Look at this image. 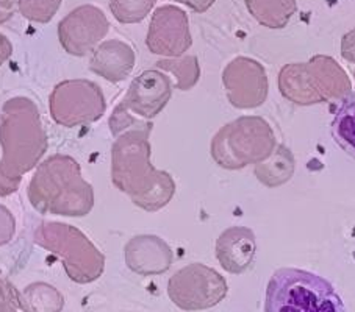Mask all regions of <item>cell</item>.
Returning a JSON list of instances; mask_svg holds the SVG:
<instances>
[{"label": "cell", "instance_id": "obj_24", "mask_svg": "<svg viewBox=\"0 0 355 312\" xmlns=\"http://www.w3.org/2000/svg\"><path fill=\"white\" fill-rule=\"evenodd\" d=\"M108 125H110V130H112L113 138H118L119 134L128 133V131L150 133L152 128H154L152 120L138 119L137 116L130 113V109H128L122 102L114 108L112 116H110Z\"/></svg>", "mask_w": 355, "mask_h": 312}, {"label": "cell", "instance_id": "obj_21", "mask_svg": "<svg viewBox=\"0 0 355 312\" xmlns=\"http://www.w3.org/2000/svg\"><path fill=\"white\" fill-rule=\"evenodd\" d=\"M155 67L158 71L173 75V88L179 91L193 89L200 80L199 59L196 55L158 59L155 63Z\"/></svg>", "mask_w": 355, "mask_h": 312}, {"label": "cell", "instance_id": "obj_33", "mask_svg": "<svg viewBox=\"0 0 355 312\" xmlns=\"http://www.w3.org/2000/svg\"><path fill=\"white\" fill-rule=\"evenodd\" d=\"M10 286H11L10 281L3 277L2 272H0V292L5 291V289H7V287H10Z\"/></svg>", "mask_w": 355, "mask_h": 312}, {"label": "cell", "instance_id": "obj_3", "mask_svg": "<svg viewBox=\"0 0 355 312\" xmlns=\"http://www.w3.org/2000/svg\"><path fill=\"white\" fill-rule=\"evenodd\" d=\"M27 195L40 214L85 217L94 208V187L82 176L80 164L67 155L42 161L30 180Z\"/></svg>", "mask_w": 355, "mask_h": 312}, {"label": "cell", "instance_id": "obj_22", "mask_svg": "<svg viewBox=\"0 0 355 312\" xmlns=\"http://www.w3.org/2000/svg\"><path fill=\"white\" fill-rule=\"evenodd\" d=\"M332 134L343 150L355 158V94L340 103L332 122Z\"/></svg>", "mask_w": 355, "mask_h": 312}, {"label": "cell", "instance_id": "obj_6", "mask_svg": "<svg viewBox=\"0 0 355 312\" xmlns=\"http://www.w3.org/2000/svg\"><path fill=\"white\" fill-rule=\"evenodd\" d=\"M35 242L57 256L67 277L77 284L93 283L105 270V256L74 225L42 222L35 230Z\"/></svg>", "mask_w": 355, "mask_h": 312}, {"label": "cell", "instance_id": "obj_4", "mask_svg": "<svg viewBox=\"0 0 355 312\" xmlns=\"http://www.w3.org/2000/svg\"><path fill=\"white\" fill-rule=\"evenodd\" d=\"M265 312H346L345 303L326 278L301 270L279 268L268 281Z\"/></svg>", "mask_w": 355, "mask_h": 312}, {"label": "cell", "instance_id": "obj_20", "mask_svg": "<svg viewBox=\"0 0 355 312\" xmlns=\"http://www.w3.org/2000/svg\"><path fill=\"white\" fill-rule=\"evenodd\" d=\"M64 297L47 283H33L21 292V311L24 312H61Z\"/></svg>", "mask_w": 355, "mask_h": 312}, {"label": "cell", "instance_id": "obj_26", "mask_svg": "<svg viewBox=\"0 0 355 312\" xmlns=\"http://www.w3.org/2000/svg\"><path fill=\"white\" fill-rule=\"evenodd\" d=\"M16 235V219L7 206L0 205V247L7 246Z\"/></svg>", "mask_w": 355, "mask_h": 312}, {"label": "cell", "instance_id": "obj_29", "mask_svg": "<svg viewBox=\"0 0 355 312\" xmlns=\"http://www.w3.org/2000/svg\"><path fill=\"white\" fill-rule=\"evenodd\" d=\"M11 55H13V44L7 36L0 33V67L5 64V61L10 59Z\"/></svg>", "mask_w": 355, "mask_h": 312}, {"label": "cell", "instance_id": "obj_10", "mask_svg": "<svg viewBox=\"0 0 355 312\" xmlns=\"http://www.w3.org/2000/svg\"><path fill=\"white\" fill-rule=\"evenodd\" d=\"M223 84L229 103L236 109L259 108L268 100L269 82L265 67L249 57H236L225 66Z\"/></svg>", "mask_w": 355, "mask_h": 312}, {"label": "cell", "instance_id": "obj_23", "mask_svg": "<svg viewBox=\"0 0 355 312\" xmlns=\"http://www.w3.org/2000/svg\"><path fill=\"white\" fill-rule=\"evenodd\" d=\"M157 0H110V10L119 24L143 22L154 10Z\"/></svg>", "mask_w": 355, "mask_h": 312}, {"label": "cell", "instance_id": "obj_32", "mask_svg": "<svg viewBox=\"0 0 355 312\" xmlns=\"http://www.w3.org/2000/svg\"><path fill=\"white\" fill-rule=\"evenodd\" d=\"M15 15L7 13V11H2L0 10V26H3V24H7L10 19H13Z\"/></svg>", "mask_w": 355, "mask_h": 312}, {"label": "cell", "instance_id": "obj_8", "mask_svg": "<svg viewBox=\"0 0 355 312\" xmlns=\"http://www.w3.org/2000/svg\"><path fill=\"white\" fill-rule=\"evenodd\" d=\"M227 293L229 284L223 275L200 262L182 267L168 281V297L182 311L215 308Z\"/></svg>", "mask_w": 355, "mask_h": 312}, {"label": "cell", "instance_id": "obj_18", "mask_svg": "<svg viewBox=\"0 0 355 312\" xmlns=\"http://www.w3.org/2000/svg\"><path fill=\"white\" fill-rule=\"evenodd\" d=\"M254 175L263 186L266 187H279L291 180L295 175V155H293L288 147L284 144H277L272 155L268 160L261 161L254 166Z\"/></svg>", "mask_w": 355, "mask_h": 312}, {"label": "cell", "instance_id": "obj_11", "mask_svg": "<svg viewBox=\"0 0 355 312\" xmlns=\"http://www.w3.org/2000/svg\"><path fill=\"white\" fill-rule=\"evenodd\" d=\"M146 46L157 57L179 58L193 46L188 15L175 5H163L152 15Z\"/></svg>", "mask_w": 355, "mask_h": 312}, {"label": "cell", "instance_id": "obj_30", "mask_svg": "<svg viewBox=\"0 0 355 312\" xmlns=\"http://www.w3.org/2000/svg\"><path fill=\"white\" fill-rule=\"evenodd\" d=\"M0 312H19V308L13 300L0 293Z\"/></svg>", "mask_w": 355, "mask_h": 312}, {"label": "cell", "instance_id": "obj_1", "mask_svg": "<svg viewBox=\"0 0 355 312\" xmlns=\"http://www.w3.org/2000/svg\"><path fill=\"white\" fill-rule=\"evenodd\" d=\"M0 197L19 189L24 175L40 166L49 149L38 105L28 97H13L0 113Z\"/></svg>", "mask_w": 355, "mask_h": 312}, {"label": "cell", "instance_id": "obj_34", "mask_svg": "<svg viewBox=\"0 0 355 312\" xmlns=\"http://www.w3.org/2000/svg\"><path fill=\"white\" fill-rule=\"evenodd\" d=\"M354 78H355V69H354Z\"/></svg>", "mask_w": 355, "mask_h": 312}, {"label": "cell", "instance_id": "obj_7", "mask_svg": "<svg viewBox=\"0 0 355 312\" xmlns=\"http://www.w3.org/2000/svg\"><path fill=\"white\" fill-rule=\"evenodd\" d=\"M105 109L102 88L87 78L60 82L49 97L51 118L66 128L94 124L103 118Z\"/></svg>", "mask_w": 355, "mask_h": 312}, {"label": "cell", "instance_id": "obj_14", "mask_svg": "<svg viewBox=\"0 0 355 312\" xmlns=\"http://www.w3.org/2000/svg\"><path fill=\"white\" fill-rule=\"evenodd\" d=\"M216 259L225 272L240 275L252 266L257 253L254 231L248 226H230L216 239Z\"/></svg>", "mask_w": 355, "mask_h": 312}, {"label": "cell", "instance_id": "obj_9", "mask_svg": "<svg viewBox=\"0 0 355 312\" xmlns=\"http://www.w3.org/2000/svg\"><path fill=\"white\" fill-rule=\"evenodd\" d=\"M110 22L96 5H80L60 21L57 32L63 51L72 57H87L105 39Z\"/></svg>", "mask_w": 355, "mask_h": 312}, {"label": "cell", "instance_id": "obj_19", "mask_svg": "<svg viewBox=\"0 0 355 312\" xmlns=\"http://www.w3.org/2000/svg\"><path fill=\"white\" fill-rule=\"evenodd\" d=\"M250 16L260 26L280 30L288 26L297 10V0H244Z\"/></svg>", "mask_w": 355, "mask_h": 312}, {"label": "cell", "instance_id": "obj_16", "mask_svg": "<svg viewBox=\"0 0 355 312\" xmlns=\"http://www.w3.org/2000/svg\"><path fill=\"white\" fill-rule=\"evenodd\" d=\"M305 64H307L315 89L324 103L345 100L352 94V82L349 80L346 71L332 57L315 55Z\"/></svg>", "mask_w": 355, "mask_h": 312}, {"label": "cell", "instance_id": "obj_25", "mask_svg": "<svg viewBox=\"0 0 355 312\" xmlns=\"http://www.w3.org/2000/svg\"><path fill=\"white\" fill-rule=\"evenodd\" d=\"M61 7V0H17V11L27 21L49 24Z\"/></svg>", "mask_w": 355, "mask_h": 312}, {"label": "cell", "instance_id": "obj_31", "mask_svg": "<svg viewBox=\"0 0 355 312\" xmlns=\"http://www.w3.org/2000/svg\"><path fill=\"white\" fill-rule=\"evenodd\" d=\"M0 10L7 13L16 15L17 11V0H0Z\"/></svg>", "mask_w": 355, "mask_h": 312}, {"label": "cell", "instance_id": "obj_27", "mask_svg": "<svg viewBox=\"0 0 355 312\" xmlns=\"http://www.w3.org/2000/svg\"><path fill=\"white\" fill-rule=\"evenodd\" d=\"M341 55L349 63L355 64V28L341 38Z\"/></svg>", "mask_w": 355, "mask_h": 312}, {"label": "cell", "instance_id": "obj_2", "mask_svg": "<svg viewBox=\"0 0 355 312\" xmlns=\"http://www.w3.org/2000/svg\"><path fill=\"white\" fill-rule=\"evenodd\" d=\"M146 131H128L114 138L112 147V181L143 211L163 210L175 194V181L166 170L152 164V147Z\"/></svg>", "mask_w": 355, "mask_h": 312}, {"label": "cell", "instance_id": "obj_12", "mask_svg": "<svg viewBox=\"0 0 355 312\" xmlns=\"http://www.w3.org/2000/svg\"><path fill=\"white\" fill-rule=\"evenodd\" d=\"M173 95V80L158 69L141 72L133 78L122 103L138 118L152 120L166 108Z\"/></svg>", "mask_w": 355, "mask_h": 312}, {"label": "cell", "instance_id": "obj_15", "mask_svg": "<svg viewBox=\"0 0 355 312\" xmlns=\"http://www.w3.org/2000/svg\"><path fill=\"white\" fill-rule=\"evenodd\" d=\"M137 64L133 47L119 39L103 41L89 59V69L110 83H121L130 77Z\"/></svg>", "mask_w": 355, "mask_h": 312}, {"label": "cell", "instance_id": "obj_13", "mask_svg": "<svg viewBox=\"0 0 355 312\" xmlns=\"http://www.w3.org/2000/svg\"><path fill=\"white\" fill-rule=\"evenodd\" d=\"M125 264L132 272L143 277L163 275L173 266L174 252L166 241L154 235L132 237L124 248Z\"/></svg>", "mask_w": 355, "mask_h": 312}, {"label": "cell", "instance_id": "obj_28", "mask_svg": "<svg viewBox=\"0 0 355 312\" xmlns=\"http://www.w3.org/2000/svg\"><path fill=\"white\" fill-rule=\"evenodd\" d=\"M174 2L185 5V7H188L189 10H193L194 13L202 15L211 8L216 0H174Z\"/></svg>", "mask_w": 355, "mask_h": 312}, {"label": "cell", "instance_id": "obj_5", "mask_svg": "<svg viewBox=\"0 0 355 312\" xmlns=\"http://www.w3.org/2000/svg\"><path fill=\"white\" fill-rule=\"evenodd\" d=\"M277 147L271 125L260 116H243L225 124L211 139L213 161L225 170H240L268 160Z\"/></svg>", "mask_w": 355, "mask_h": 312}, {"label": "cell", "instance_id": "obj_17", "mask_svg": "<svg viewBox=\"0 0 355 312\" xmlns=\"http://www.w3.org/2000/svg\"><path fill=\"white\" fill-rule=\"evenodd\" d=\"M279 91L286 100L297 107H311L324 103L315 89L305 63H290L279 72Z\"/></svg>", "mask_w": 355, "mask_h": 312}]
</instances>
